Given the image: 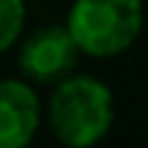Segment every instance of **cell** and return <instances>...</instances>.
I'll use <instances>...</instances> for the list:
<instances>
[{"mask_svg":"<svg viewBox=\"0 0 148 148\" xmlns=\"http://www.w3.org/2000/svg\"><path fill=\"white\" fill-rule=\"evenodd\" d=\"M113 90L96 76L70 73L52 84L47 102V122L64 148H96L113 128Z\"/></svg>","mask_w":148,"mask_h":148,"instance_id":"obj_1","label":"cell"},{"mask_svg":"<svg viewBox=\"0 0 148 148\" xmlns=\"http://www.w3.org/2000/svg\"><path fill=\"white\" fill-rule=\"evenodd\" d=\"M67 32L82 55L113 58L131 49L145 26L142 0H73Z\"/></svg>","mask_w":148,"mask_h":148,"instance_id":"obj_2","label":"cell"},{"mask_svg":"<svg viewBox=\"0 0 148 148\" xmlns=\"http://www.w3.org/2000/svg\"><path fill=\"white\" fill-rule=\"evenodd\" d=\"M79 47L70 38L67 26L49 23L35 29L29 38L21 41L18 47V70L29 84H55L67 79L79 67Z\"/></svg>","mask_w":148,"mask_h":148,"instance_id":"obj_3","label":"cell"},{"mask_svg":"<svg viewBox=\"0 0 148 148\" xmlns=\"http://www.w3.org/2000/svg\"><path fill=\"white\" fill-rule=\"evenodd\" d=\"M41 131V99L26 79H0V148H29Z\"/></svg>","mask_w":148,"mask_h":148,"instance_id":"obj_4","label":"cell"},{"mask_svg":"<svg viewBox=\"0 0 148 148\" xmlns=\"http://www.w3.org/2000/svg\"><path fill=\"white\" fill-rule=\"evenodd\" d=\"M26 3L23 0H0V55L9 52L23 35Z\"/></svg>","mask_w":148,"mask_h":148,"instance_id":"obj_5","label":"cell"}]
</instances>
